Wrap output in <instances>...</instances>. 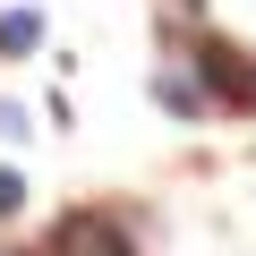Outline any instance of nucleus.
Returning <instances> with one entry per match:
<instances>
[{
  "instance_id": "nucleus-2",
  "label": "nucleus",
  "mask_w": 256,
  "mask_h": 256,
  "mask_svg": "<svg viewBox=\"0 0 256 256\" xmlns=\"http://www.w3.org/2000/svg\"><path fill=\"white\" fill-rule=\"evenodd\" d=\"M52 256H137V248H128V230L111 214H68L52 230Z\"/></svg>"
},
{
  "instance_id": "nucleus-4",
  "label": "nucleus",
  "mask_w": 256,
  "mask_h": 256,
  "mask_svg": "<svg viewBox=\"0 0 256 256\" xmlns=\"http://www.w3.org/2000/svg\"><path fill=\"white\" fill-rule=\"evenodd\" d=\"M154 94H162V111H180V120H188V111H205V86H188L180 68H162V77H154Z\"/></svg>"
},
{
  "instance_id": "nucleus-5",
  "label": "nucleus",
  "mask_w": 256,
  "mask_h": 256,
  "mask_svg": "<svg viewBox=\"0 0 256 256\" xmlns=\"http://www.w3.org/2000/svg\"><path fill=\"white\" fill-rule=\"evenodd\" d=\"M18 205H26V180H18L9 162H0V214H18Z\"/></svg>"
},
{
  "instance_id": "nucleus-6",
  "label": "nucleus",
  "mask_w": 256,
  "mask_h": 256,
  "mask_svg": "<svg viewBox=\"0 0 256 256\" xmlns=\"http://www.w3.org/2000/svg\"><path fill=\"white\" fill-rule=\"evenodd\" d=\"M18 137H26V111H18V102H0V146H18Z\"/></svg>"
},
{
  "instance_id": "nucleus-1",
  "label": "nucleus",
  "mask_w": 256,
  "mask_h": 256,
  "mask_svg": "<svg viewBox=\"0 0 256 256\" xmlns=\"http://www.w3.org/2000/svg\"><path fill=\"white\" fill-rule=\"evenodd\" d=\"M196 86H214V102L256 111V52L230 34H196Z\"/></svg>"
},
{
  "instance_id": "nucleus-3",
  "label": "nucleus",
  "mask_w": 256,
  "mask_h": 256,
  "mask_svg": "<svg viewBox=\"0 0 256 256\" xmlns=\"http://www.w3.org/2000/svg\"><path fill=\"white\" fill-rule=\"evenodd\" d=\"M43 43V9H0V60H26Z\"/></svg>"
}]
</instances>
